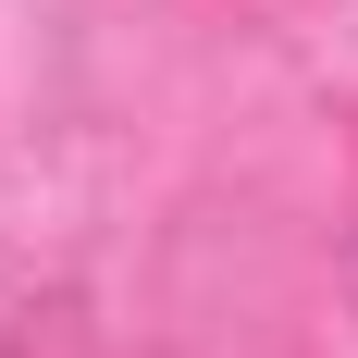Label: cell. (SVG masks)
I'll return each instance as SVG.
<instances>
[{"label":"cell","instance_id":"obj_2","mask_svg":"<svg viewBox=\"0 0 358 358\" xmlns=\"http://www.w3.org/2000/svg\"><path fill=\"white\" fill-rule=\"evenodd\" d=\"M346 259H358V235H346Z\"/></svg>","mask_w":358,"mask_h":358},{"label":"cell","instance_id":"obj_1","mask_svg":"<svg viewBox=\"0 0 358 358\" xmlns=\"http://www.w3.org/2000/svg\"><path fill=\"white\" fill-rule=\"evenodd\" d=\"M0 358H87V285H25L0 309Z\"/></svg>","mask_w":358,"mask_h":358}]
</instances>
